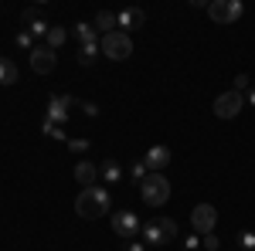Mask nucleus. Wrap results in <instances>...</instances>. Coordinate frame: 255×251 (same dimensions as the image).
Returning <instances> with one entry per match:
<instances>
[{"label": "nucleus", "instance_id": "obj_1", "mask_svg": "<svg viewBox=\"0 0 255 251\" xmlns=\"http://www.w3.org/2000/svg\"><path fill=\"white\" fill-rule=\"evenodd\" d=\"M113 211V197L106 187H89V190H82L75 197V214L85 217V221H96V217H106V214Z\"/></svg>", "mask_w": 255, "mask_h": 251}, {"label": "nucleus", "instance_id": "obj_2", "mask_svg": "<svg viewBox=\"0 0 255 251\" xmlns=\"http://www.w3.org/2000/svg\"><path fill=\"white\" fill-rule=\"evenodd\" d=\"M139 197L146 207H163L170 200V180L163 173H150L143 183H139Z\"/></svg>", "mask_w": 255, "mask_h": 251}, {"label": "nucleus", "instance_id": "obj_3", "mask_svg": "<svg viewBox=\"0 0 255 251\" xmlns=\"http://www.w3.org/2000/svg\"><path fill=\"white\" fill-rule=\"evenodd\" d=\"M99 51H102L106 58H113V61H126L129 55H133V38H129V34H123V31L102 34V41H99Z\"/></svg>", "mask_w": 255, "mask_h": 251}, {"label": "nucleus", "instance_id": "obj_4", "mask_svg": "<svg viewBox=\"0 0 255 251\" xmlns=\"http://www.w3.org/2000/svg\"><path fill=\"white\" fill-rule=\"evenodd\" d=\"M242 0H211L208 3V17L215 20V24H221V27H228V24H235L238 17H242Z\"/></svg>", "mask_w": 255, "mask_h": 251}, {"label": "nucleus", "instance_id": "obj_5", "mask_svg": "<svg viewBox=\"0 0 255 251\" xmlns=\"http://www.w3.org/2000/svg\"><path fill=\"white\" fill-rule=\"evenodd\" d=\"M242 109H245V95L235 92V88H232V92H221V95L215 98V116L218 119H235Z\"/></svg>", "mask_w": 255, "mask_h": 251}, {"label": "nucleus", "instance_id": "obj_6", "mask_svg": "<svg viewBox=\"0 0 255 251\" xmlns=\"http://www.w3.org/2000/svg\"><path fill=\"white\" fill-rule=\"evenodd\" d=\"M215 224H218V211L211 207V204H197L194 211H191V228H194V234H215Z\"/></svg>", "mask_w": 255, "mask_h": 251}, {"label": "nucleus", "instance_id": "obj_7", "mask_svg": "<svg viewBox=\"0 0 255 251\" xmlns=\"http://www.w3.org/2000/svg\"><path fill=\"white\" fill-rule=\"evenodd\" d=\"M143 163H146V170H150V173H163V170L174 163V150H170V146H163V143H160V146H150L146 156H143Z\"/></svg>", "mask_w": 255, "mask_h": 251}, {"label": "nucleus", "instance_id": "obj_8", "mask_svg": "<svg viewBox=\"0 0 255 251\" xmlns=\"http://www.w3.org/2000/svg\"><path fill=\"white\" fill-rule=\"evenodd\" d=\"M55 65H58V55H55L48 44H34V51H31V68H34V75H51Z\"/></svg>", "mask_w": 255, "mask_h": 251}, {"label": "nucleus", "instance_id": "obj_9", "mask_svg": "<svg viewBox=\"0 0 255 251\" xmlns=\"http://www.w3.org/2000/svg\"><path fill=\"white\" fill-rule=\"evenodd\" d=\"M139 228H143V224H139V217H136L133 211H119V214H113V231H116L119 238L133 241V238L139 234Z\"/></svg>", "mask_w": 255, "mask_h": 251}, {"label": "nucleus", "instance_id": "obj_10", "mask_svg": "<svg viewBox=\"0 0 255 251\" xmlns=\"http://www.w3.org/2000/svg\"><path fill=\"white\" fill-rule=\"evenodd\" d=\"M72 105H79L72 95H51L48 98V119L55 122V126H65L68 122V109Z\"/></svg>", "mask_w": 255, "mask_h": 251}, {"label": "nucleus", "instance_id": "obj_11", "mask_svg": "<svg viewBox=\"0 0 255 251\" xmlns=\"http://www.w3.org/2000/svg\"><path fill=\"white\" fill-rule=\"evenodd\" d=\"M116 20H119V31L129 34V31H139V27L146 24V14H143L139 7H126V10H119V14H116Z\"/></svg>", "mask_w": 255, "mask_h": 251}, {"label": "nucleus", "instance_id": "obj_12", "mask_svg": "<svg viewBox=\"0 0 255 251\" xmlns=\"http://www.w3.org/2000/svg\"><path fill=\"white\" fill-rule=\"evenodd\" d=\"M96 180H99V167L92 163V160H82V163H75V183H79L82 190L96 187Z\"/></svg>", "mask_w": 255, "mask_h": 251}, {"label": "nucleus", "instance_id": "obj_13", "mask_svg": "<svg viewBox=\"0 0 255 251\" xmlns=\"http://www.w3.org/2000/svg\"><path fill=\"white\" fill-rule=\"evenodd\" d=\"M99 176H102L109 187H116L119 180H123V167H119L116 160H102V163H99Z\"/></svg>", "mask_w": 255, "mask_h": 251}, {"label": "nucleus", "instance_id": "obj_14", "mask_svg": "<svg viewBox=\"0 0 255 251\" xmlns=\"http://www.w3.org/2000/svg\"><path fill=\"white\" fill-rule=\"evenodd\" d=\"M96 31H102V34H113V31H119V20L113 10H99L96 14Z\"/></svg>", "mask_w": 255, "mask_h": 251}, {"label": "nucleus", "instance_id": "obj_15", "mask_svg": "<svg viewBox=\"0 0 255 251\" xmlns=\"http://www.w3.org/2000/svg\"><path fill=\"white\" fill-rule=\"evenodd\" d=\"M157 224H160V234H163V245H174L180 238V228H177L174 217H157Z\"/></svg>", "mask_w": 255, "mask_h": 251}, {"label": "nucleus", "instance_id": "obj_16", "mask_svg": "<svg viewBox=\"0 0 255 251\" xmlns=\"http://www.w3.org/2000/svg\"><path fill=\"white\" fill-rule=\"evenodd\" d=\"M72 34L79 38L82 48H85V44H99V41H96V24H85V20H82V24H75V27H72Z\"/></svg>", "mask_w": 255, "mask_h": 251}, {"label": "nucleus", "instance_id": "obj_17", "mask_svg": "<svg viewBox=\"0 0 255 251\" xmlns=\"http://www.w3.org/2000/svg\"><path fill=\"white\" fill-rule=\"evenodd\" d=\"M139 234H143V241H146V245H163V234H160L157 221H146V224L139 228Z\"/></svg>", "mask_w": 255, "mask_h": 251}, {"label": "nucleus", "instance_id": "obj_18", "mask_svg": "<svg viewBox=\"0 0 255 251\" xmlns=\"http://www.w3.org/2000/svg\"><path fill=\"white\" fill-rule=\"evenodd\" d=\"M17 82V65L10 58H0V85H14Z\"/></svg>", "mask_w": 255, "mask_h": 251}, {"label": "nucleus", "instance_id": "obj_19", "mask_svg": "<svg viewBox=\"0 0 255 251\" xmlns=\"http://www.w3.org/2000/svg\"><path fill=\"white\" fill-rule=\"evenodd\" d=\"M65 41H68V31H65V27H51V31H48V38H44V44H48L51 51H58Z\"/></svg>", "mask_w": 255, "mask_h": 251}, {"label": "nucleus", "instance_id": "obj_20", "mask_svg": "<svg viewBox=\"0 0 255 251\" xmlns=\"http://www.w3.org/2000/svg\"><path fill=\"white\" fill-rule=\"evenodd\" d=\"M41 133L51 136V139H58V143H68V139H65V126H55L48 116H44V122H41Z\"/></svg>", "mask_w": 255, "mask_h": 251}, {"label": "nucleus", "instance_id": "obj_21", "mask_svg": "<svg viewBox=\"0 0 255 251\" xmlns=\"http://www.w3.org/2000/svg\"><path fill=\"white\" fill-rule=\"evenodd\" d=\"M96 58H99V44H85V48H79V65H96Z\"/></svg>", "mask_w": 255, "mask_h": 251}, {"label": "nucleus", "instance_id": "obj_22", "mask_svg": "<svg viewBox=\"0 0 255 251\" xmlns=\"http://www.w3.org/2000/svg\"><path fill=\"white\" fill-rule=\"evenodd\" d=\"M24 31H31V38H48V31H51V24L38 17V20H31V24H27Z\"/></svg>", "mask_w": 255, "mask_h": 251}, {"label": "nucleus", "instance_id": "obj_23", "mask_svg": "<svg viewBox=\"0 0 255 251\" xmlns=\"http://www.w3.org/2000/svg\"><path fill=\"white\" fill-rule=\"evenodd\" d=\"M238 248L242 251H255V231H238Z\"/></svg>", "mask_w": 255, "mask_h": 251}, {"label": "nucleus", "instance_id": "obj_24", "mask_svg": "<svg viewBox=\"0 0 255 251\" xmlns=\"http://www.w3.org/2000/svg\"><path fill=\"white\" fill-rule=\"evenodd\" d=\"M129 176H133L136 183H143V180L150 176V170H146V163H143V160H139V163H133V167H129Z\"/></svg>", "mask_w": 255, "mask_h": 251}, {"label": "nucleus", "instance_id": "obj_25", "mask_svg": "<svg viewBox=\"0 0 255 251\" xmlns=\"http://www.w3.org/2000/svg\"><path fill=\"white\" fill-rule=\"evenodd\" d=\"M17 48H24L27 55L34 51V38H31V31H17Z\"/></svg>", "mask_w": 255, "mask_h": 251}, {"label": "nucleus", "instance_id": "obj_26", "mask_svg": "<svg viewBox=\"0 0 255 251\" xmlns=\"http://www.w3.org/2000/svg\"><path fill=\"white\" fill-rule=\"evenodd\" d=\"M249 85H252V78L245 75V72H238V75H235V92L245 95V92H249Z\"/></svg>", "mask_w": 255, "mask_h": 251}, {"label": "nucleus", "instance_id": "obj_27", "mask_svg": "<svg viewBox=\"0 0 255 251\" xmlns=\"http://www.w3.org/2000/svg\"><path fill=\"white\" fill-rule=\"evenodd\" d=\"M201 248H204V251H218V248H221L218 234H204V238H201Z\"/></svg>", "mask_w": 255, "mask_h": 251}, {"label": "nucleus", "instance_id": "obj_28", "mask_svg": "<svg viewBox=\"0 0 255 251\" xmlns=\"http://www.w3.org/2000/svg\"><path fill=\"white\" fill-rule=\"evenodd\" d=\"M68 150L72 153H85L89 150V139H68Z\"/></svg>", "mask_w": 255, "mask_h": 251}, {"label": "nucleus", "instance_id": "obj_29", "mask_svg": "<svg viewBox=\"0 0 255 251\" xmlns=\"http://www.w3.org/2000/svg\"><path fill=\"white\" fill-rule=\"evenodd\" d=\"M79 109H82V112H85L89 119H96V116H99V105H96V102H79Z\"/></svg>", "mask_w": 255, "mask_h": 251}, {"label": "nucleus", "instance_id": "obj_30", "mask_svg": "<svg viewBox=\"0 0 255 251\" xmlns=\"http://www.w3.org/2000/svg\"><path fill=\"white\" fill-rule=\"evenodd\" d=\"M201 248V238H197V234H187V238H184V251H197Z\"/></svg>", "mask_w": 255, "mask_h": 251}, {"label": "nucleus", "instance_id": "obj_31", "mask_svg": "<svg viewBox=\"0 0 255 251\" xmlns=\"http://www.w3.org/2000/svg\"><path fill=\"white\" fill-rule=\"evenodd\" d=\"M126 251H143V245H139V241H129V245H126Z\"/></svg>", "mask_w": 255, "mask_h": 251}, {"label": "nucleus", "instance_id": "obj_32", "mask_svg": "<svg viewBox=\"0 0 255 251\" xmlns=\"http://www.w3.org/2000/svg\"><path fill=\"white\" fill-rule=\"evenodd\" d=\"M245 102H249V105H255V88H249V95H245Z\"/></svg>", "mask_w": 255, "mask_h": 251}]
</instances>
